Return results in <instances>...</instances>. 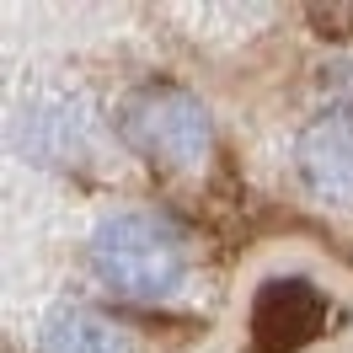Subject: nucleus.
Returning a JSON list of instances; mask_svg holds the SVG:
<instances>
[{
	"label": "nucleus",
	"mask_w": 353,
	"mask_h": 353,
	"mask_svg": "<svg viewBox=\"0 0 353 353\" xmlns=\"http://www.w3.org/2000/svg\"><path fill=\"white\" fill-rule=\"evenodd\" d=\"M91 263L118 294L134 300H166L188 273V241L161 214H118L97 230Z\"/></svg>",
	"instance_id": "f257e3e1"
},
{
	"label": "nucleus",
	"mask_w": 353,
	"mask_h": 353,
	"mask_svg": "<svg viewBox=\"0 0 353 353\" xmlns=\"http://www.w3.org/2000/svg\"><path fill=\"white\" fill-rule=\"evenodd\" d=\"M294 161L321 203H353V108L310 118L294 139Z\"/></svg>",
	"instance_id": "20e7f679"
},
{
	"label": "nucleus",
	"mask_w": 353,
	"mask_h": 353,
	"mask_svg": "<svg viewBox=\"0 0 353 353\" xmlns=\"http://www.w3.org/2000/svg\"><path fill=\"white\" fill-rule=\"evenodd\" d=\"M321 327H327V294L316 284H305V279H273L252 300V321H246L252 343H246V353H294L305 343H316Z\"/></svg>",
	"instance_id": "7ed1b4c3"
},
{
	"label": "nucleus",
	"mask_w": 353,
	"mask_h": 353,
	"mask_svg": "<svg viewBox=\"0 0 353 353\" xmlns=\"http://www.w3.org/2000/svg\"><path fill=\"white\" fill-rule=\"evenodd\" d=\"M38 353H134V343L112 316H102L91 305H65L43 321Z\"/></svg>",
	"instance_id": "39448f33"
},
{
	"label": "nucleus",
	"mask_w": 353,
	"mask_h": 353,
	"mask_svg": "<svg viewBox=\"0 0 353 353\" xmlns=\"http://www.w3.org/2000/svg\"><path fill=\"white\" fill-rule=\"evenodd\" d=\"M118 134L129 139L134 155H145L161 172H182V166H199L209 155V112L188 97V91L150 81L123 97L118 108Z\"/></svg>",
	"instance_id": "f03ea898"
}]
</instances>
